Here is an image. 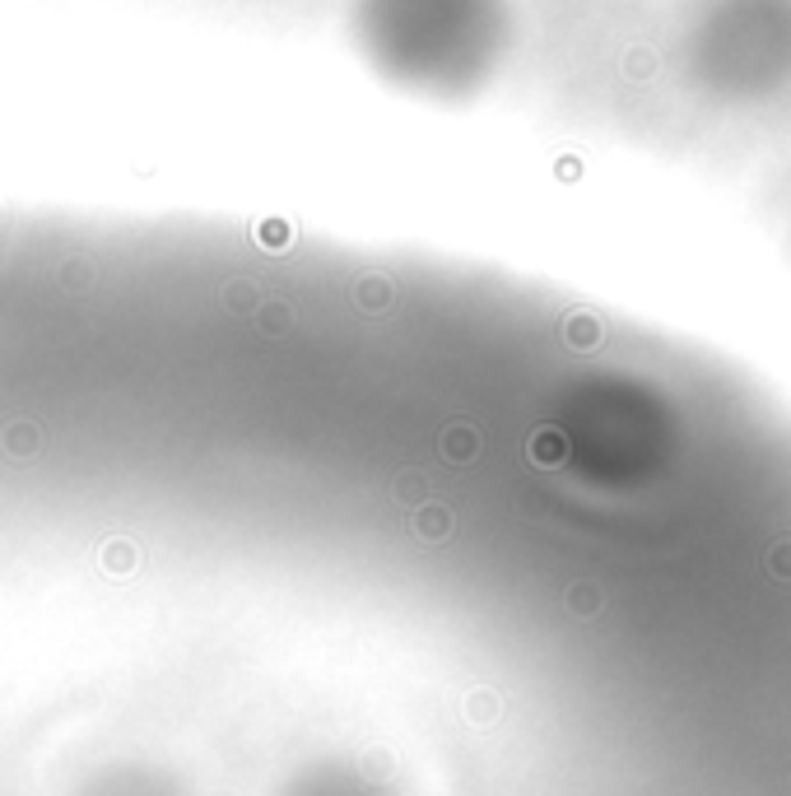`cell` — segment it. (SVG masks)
<instances>
[{
  "instance_id": "6da1fadb",
  "label": "cell",
  "mask_w": 791,
  "mask_h": 796,
  "mask_svg": "<svg viewBox=\"0 0 791 796\" xmlns=\"http://www.w3.org/2000/svg\"><path fill=\"white\" fill-rule=\"evenodd\" d=\"M768 568H773L778 578L791 582V545H778V550H768Z\"/></svg>"
}]
</instances>
